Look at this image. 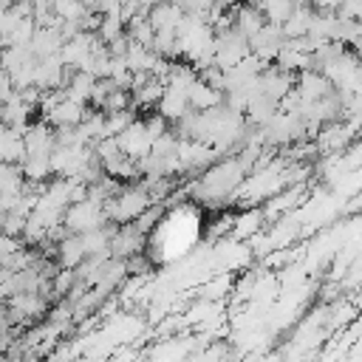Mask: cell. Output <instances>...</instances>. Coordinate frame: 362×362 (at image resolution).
<instances>
[{
	"mask_svg": "<svg viewBox=\"0 0 362 362\" xmlns=\"http://www.w3.org/2000/svg\"><path fill=\"white\" fill-rule=\"evenodd\" d=\"M311 17H314L311 3H308V0H297V3H294V8H291V14H288V17H286V23L280 25V28H283V34H286V40H294V37L308 34Z\"/></svg>",
	"mask_w": 362,
	"mask_h": 362,
	"instance_id": "52a82bcc",
	"label": "cell"
},
{
	"mask_svg": "<svg viewBox=\"0 0 362 362\" xmlns=\"http://www.w3.org/2000/svg\"><path fill=\"white\" fill-rule=\"evenodd\" d=\"M62 45H65V37H62L59 25H37V31H34V37L28 42V48H31V54L37 59L57 57L62 51Z\"/></svg>",
	"mask_w": 362,
	"mask_h": 362,
	"instance_id": "277c9868",
	"label": "cell"
},
{
	"mask_svg": "<svg viewBox=\"0 0 362 362\" xmlns=\"http://www.w3.org/2000/svg\"><path fill=\"white\" fill-rule=\"evenodd\" d=\"M243 57H249V40H246L240 31L223 28V31L215 34V57H212V62H215L218 68L229 71V68H235Z\"/></svg>",
	"mask_w": 362,
	"mask_h": 362,
	"instance_id": "6da1fadb",
	"label": "cell"
},
{
	"mask_svg": "<svg viewBox=\"0 0 362 362\" xmlns=\"http://www.w3.org/2000/svg\"><path fill=\"white\" fill-rule=\"evenodd\" d=\"M283 45H286V34H283V28L277 23H266L255 37H249V54H255L266 65L274 62V57L280 54Z\"/></svg>",
	"mask_w": 362,
	"mask_h": 362,
	"instance_id": "7a4b0ae2",
	"label": "cell"
},
{
	"mask_svg": "<svg viewBox=\"0 0 362 362\" xmlns=\"http://www.w3.org/2000/svg\"><path fill=\"white\" fill-rule=\"evenodd\" d=\"M147 20H150V25H153L156 34H175L178 31V23L184 20V11L175 3H156L147 11Z\"/></svg>",
	"mask_w": 362,
	"mask_h": 362,
	"instance_id": "8992f818",
	"label": "cell"
},
{
	"mask_svg": "<svg viewBox=\"0 0 362 362\" xmlns=\"http://www.w3.org/2000/svg\"><path fill=\"white\" fill-rule=\"evenodd\" d=\"M314 11H337L342 6V0H308Z\"/></svg>",
	"mask_w": 362,
	"mask_h": 362,
	"instance_id": "9c48e42d",
	"label": "cell"
},
{
	"mask_svg": "<svg viewBox=\"0 0 362 362\" xmlns=\"http://www.w3.org/2000/svg\"><path fill=\"white\" fill-rule=\"evenodd\" d=\"M113 139H116L119 150H122L127 158H133V161L144 158V156L150 153V147H153V136L147 133V127H144L141 119H133V122H130L119 136H113Z\"/></svg>",
	"mask_w": 362,
	"mask_h": 362,
	"instance_id": "3957f363",
	"label": "cell"
},
{
	"mask_svg": "<svg viewBox=\"0 0 362 362\" xmlns=\"http://www.w3.org/2000/svg\"><path fill=\"white\" fill-rule=\"evenodd\" d=\"M263 25H266V17H263V11H260L255 3L246 0V3H238V6L232 8V28L240 31L246 40L255 37Z\"/></svg>",
	"mask_w": 362,
	"mask_h": 362,
	"instance_id": "5b68a950",
	"label": "cell"
},
{
	"mask_svg": "<svg viewBox=\"0 0 362 362\" xmlns=\"http://www.w3.org/2000/svg\"><path fill=\"white\" fill-rule=\"evenodd\" d=\"M187 99H189V110H209V107L223 102V90L206 85L204 79H195V85L189 88Z\"/></svg>",
	"mask_w": 362,
	"mask_h": 362,
	"instance_id": "ba28073f",
	"label": "cell"
}]
</instances>
